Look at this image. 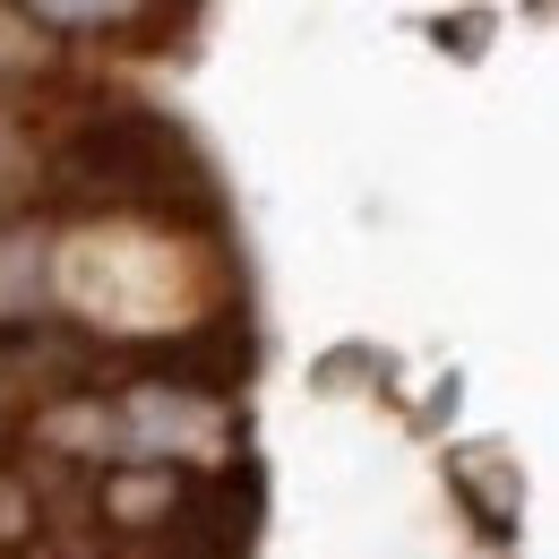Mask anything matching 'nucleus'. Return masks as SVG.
<instances>
[{"mask_svg": "<svg viewBox=\"0 0 559 559\" xmlns=\"http://www.w3.org/2000/svg\"><path fill=\"white\" fill-rule=\"evenodd\" d=\"M61 173H70L78 190H95V199H130V207H215V181L207 164L190 155V146L173 139L155 112L139 104H121V112H104V121H86L61 155Z\"/></svg>", "mask_w": 559, "mask_h": 559, "instance_id": "nucleus-1", "label": "nucleus"}]
</instances>
